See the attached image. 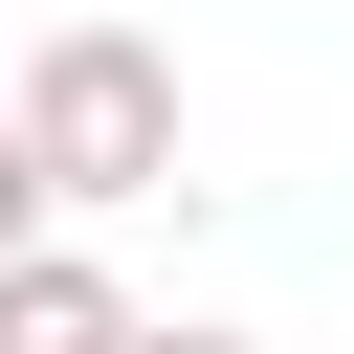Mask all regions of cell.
I'll list each match as a JSON object with an SVG mask.
<instances>
[{"label": "cell", "instance_id": "obj_1", "mask_svg": "<svg viewBox=\"0 0 354 354\" xmlns=\"http://www.w3.org/2000/svg\"><path fill=\"white\" fill-rule=\"evenodd\" d=\"M22 199H44V221L177 199V44H133V22H44V44H22Z\"/></svg>", "mask_w": 354, "mask_h": 354}, {"label": "cell", "instance_id": "obj_3", "mask_svg": "<svg viewBox=\"0 0 354 354\" xmlns=\"http://www.w3.org/2000/svg\"><path fill=\"white\" fill-rule=\"evenodd\" d=\"M155 354H266V332H155Z\"/></svg>", "mask_w": 354, "mask_h": 354}, {"label": "cell", "instance_id": "obj_2", "mask_svg": "<svg viewBox=\"0 0 354 354\" xmlns=\"http://www.w3.org/2000/svg\"><path fill=\"white\" fill-rule=\"evenodd\" d=\"M0 354H155V310H133L88 243H22V266H0Z\"/></svg>", "mask_w": 354, "mask_h": 354}]
</instances>
